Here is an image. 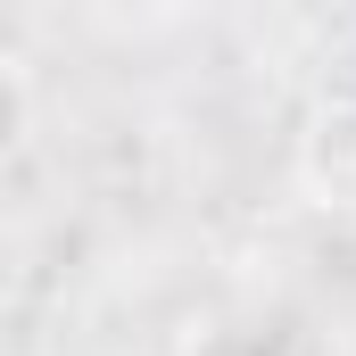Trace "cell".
I'll use <instances>...</instances> for the list:
<instances>
[{
    "label": "cell",
    "mask_w": 356,
    "mask_h": 356,
    "mask_svg": "<svg viewBox=\"0 0 356 356\" xmlns=\"http://www.w3.org/2000/svg\"><path fill=\"white\" fill-rule=\"evenodd\" d=\"M182 356H282L273 332H249V323H216V332H191Z\"/></svg>",
    "instance_id": "cell-2"
},
{
    "label": "cell",
    "mask_w": 356,
    "mask_h": 356,
    "mask_svg": "<svg viewBox=\"0 0 356 356\" xmlns=\"http://www.w3.org/2000/svg\"><path fill=\"white\" fill-rule=\"evenodd\" d=\"M298 191L323 216H356V99L315 108V124L298 133Z\"/></svg>",
    "instance_id": "cell-1"
}]
</instances>
